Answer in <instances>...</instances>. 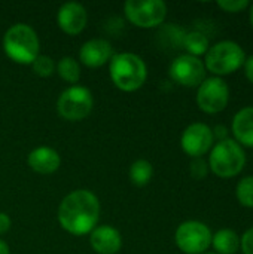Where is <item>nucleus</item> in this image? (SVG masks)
<instances>
[{"label":"nucleus","instance_id":"obj_1","mask_svg":"<svg viewBox=\"0 0 253 254\" xmlns=\"http://www.w3.org/2000/svg\"><path fill=\"white\" fill-rule=\"evenodd\" d=\"M100 216L98 198L86 190L78 189L70 192L58 207L60 226L76 237L86 235L95 229Z\"/></svg>","mask_w":253,"mask_h":254},{"label":"nucleus","instance_id":"obj_2","mask_svg":"<svg viewBox=\"0 0 253 254\" xmlns=\"http://www.w3.org/2000/svg\"><path fill=\"white\" fill-rule=\"evenodd\" d=\"M109 73L115 86L125 92L137 91L143 86L148 77L145 61L131 52L113 55L109 64Z\"/></svg>","mask_w":253,"mask_h":254},{"label":"nucleus","instance_id":"obj_3","mask_svg":"<svg viewBox=\"0 0 253 254\" xmlns=\"http://www.w3.org/2000/svg\"><path fill=\"white\" fill-rule=\"evenodd\" d=\"M6 55L18 64H31L39 57V37L27 24H13L3 37Z\"/></svg>","mask_w":253,"mask_h":254},{"label":"nucleus","instance_id":"obj_4","mask_svg":"<svg viewBox=\"0 0 253 254\" xmlns=\"http://www.w3.org/2000/svg\"><path fill=\"white\" fill-rule=\"evenodd\" d=\"M246 162L245 152L234 140H219L210 153L212 171L224 179L237 176Z\"/></svg>","mask_w":253,"mask_h":254},{"label":"nucleus","instance_id":"obj_5","mask_svg":"<svg viewBox=\"0 0 253 254\" xmlns=\"http://www.w3.org/2000/svg\"><path fill=\"white\" fill-rule=\"evenodd\" d=\"M245 61V51L231 40L216 43L206 54V67L215 74H230L239 70Z\"/></svg>","mask_w":253,"mask_h":254},{"label":"nucleus","instance_id":"obj_6","mask_svg":"<svg viewBox=\"0 0 253 254\" xmlns=\"http://www.w3.org/2000/svg\"><path fill=\"white\" fill-rule=\"evenodd\" d=\"M94 106L92 94L88 88L73 85L61 92L57 100L58 115L70 122H78L85 119Z\"/></svg>","mask_w":253,"mask_h":254},{"label":"nucleus","instance_id":"obj_7","mask_svg":"<svg viewBox=\"0 0 253 254\" xmlns=\"http://www.w3.org/2000/svg\"><path fill=\"white\" fill-rule=\"evenodd\" d=\"M125 16L140 28H154L164 22L167 6L161 0H128L124 4Z\"/></svg>","mask_w":253,"mask_h":254},{"label":"nucleus","instance_id":"obj_8","mask_svg":"<svg viewBox=\"0 0 253 254\" xmlns=\"http://www.w3.org/2000/svg\"><path fill=\"white\" fill-rule=\"evenodd\" d=\"M174 241L183 253L203 254L212 244V232L204 223L189 220L177 228Z\"/></svg>","mask_w":253,"mask_h":254},{"label":"nucleus","instance_id":"obj_9","mask_svg":"<svg viewBox=\"0 0 253 254\" xmlns=\"http://www.w3.org/2000/svg\"><path fill=\"white\" fill-rule=\"evenodd\" d=\"M230 98V89L225 80L221 77H210L206 79L197 94V103L198 107L206 113H219L222 112Z\"/></svg>","mask_w":253,"mask_h":254},{"label":"nucleus","instance_id":"obj_10","mask_svg":"<svg viewBox=\"0 0 253 254\" xmlns=\"http://www.w3.org/2000/svg\"><path fill=\"white\" fill-rule=\"evenodd\" d=\"M170 77L182 86H198L204 82L206 67L197 57L180 55L170 65Z\"/></svg>","mask_w":253,"mask_h":254},{"label":"nucleus","instance_id":"obj_11","mask_svg":"<svg viewBox=\"0 0 253 254\" xmlns=\"http://www.w3.org/2000/svg\"><path fill=\"white\" fill-rule=\"evenodd\" d=\"M180 144L186 155L201 158L213 144V132L204 124H192L183 131Z\"/></svg>","mask_w":253,"mask_h":254},{"label":"nucleus","instance_id":"obj_12","mask_svg":"<svg viewBox=\"0 0 253 254\" xmlns=\"http://www.w3.org/2000/svg\"><path fill=\"white\" fill-rule=\"evenodd\" d=\"M88 15L86 9L76 1H69L64 3L57 13V22L58 27L70 36H76L82 33V30L86 27Z\"/></svg>","mask_w":253,"mask_h":254},{"label":"nucleus","instance_id":"obj_13","mask_svg":"<svg viewBox=\"0 0 253 254\" xmlns=\"http://www.w3.org/2000/svg\"><path fill=\"white\" fill-rule=\"evenodd\" d=\"M113 57L112 45L104 39H91L85 42L79 51V58L86 67L95 68L104 65Z\"/></svg>","mask_w":253,"mask_h":254},{"label":"nucleus","instance_id":"obj_14","mask_svg":"<svg viewBox=\"0 0 253 254\" xmlns=\"http://www.w3.org/2000/svg\"><path fill=\"white\" fill-rule=\"evenodd\" d=\"M89 243L95 253L116 254L122 247V237L113 226L103 225L91 232Z\"/></svg>","mask_w":253,"mask_h":254},{"label":"nucleus","instance_id":"obj_15","mask_svg":"<svg viewBox=\"0 0 253 254\" xmlns=\"http://www.w3.org/2000/svg\"><path fill=\"white\" fill-rule=\"evenodd\" d=\"M27 162H28V167L34 173L46 176V174L55 173L60 168L61 158L55 149L48 147V146H40L30 152Z\"/></svg>","mask_w":253,"mask_h":254},{"label":"nucleus","instance_id":"obj_16","mask_svg":"<svg viewBox=\"0 0 253 254\" xmlns=\"http://www.w3.org/2000/svg\"><path fill=\"white\" fill-rule=\"evenodd\" d=\"M233 131L240 143L253 147V107H246L234 116Z\"/></svg>","mask_w":253,"mask_h":254},{"label":"nucleus","instance_id":"obj_17","mask_svg":"<svg viewBox=\"0 0 253 254\" xmlns=\"http://www.w3.org/2000/svg\"><path fill=\"white\" fill-rule=\"evenodd\" d=\"M213 247L219 254H234L240 247L239 235L231 229H222L212 237Z\"/></svg>","mask_w":253,"mask_h":254},{"label":"nucleus","instance_id":"obj_18","mask_svg":"<svg viewBox=\"0 0 253 254\" xmlns=\"http://www.w3.org/2000/svg\"><path fill=\"white\" fill-rule=\"evenodd\" d=\"M152 176H154V167L146 159H139V161L133 162L130 167V171H128L130 182L139 188L146 186L151 182Z\"/></svg>","mask_w":253,"mask_h":254},{"label":"nucleus","instance_id":"obj_19","mask_svg":"<svg viewBox=\"0 0 253 254\" xmlns=\"http://www.w3.org/2000/svg\"><path fill=\"white\" fill-rule=\"evenodd\" d=\"M183 46L192 57H198L207 54L209 51V39L200 31H191L183 39Z\"/></svg>","mask_w":253,"mask_h":254},{"label":"nucleus","instance_id":"obj_20","mask_svg":"<svg viewBox=\"0 0 253 254\" xmlns=\"http://www.w3.org/2000/svg\"><path fill=\"white\" fill-rule=\"evenodd\" d=\"M57 73L63 80L69 83H76L81 77V67L75 58L64 57L57 64Z\"/></svg>","mask_w":253,"mask_h":254},{"label":"nucleus","instance_id":"obj_21","mask_svg":"<svg viewBox=\"0 0 253 254\" xmlns=\"http://www.w3.org/2000/svg\"><path fill=\"white\" fill-rule=\"evenodd\" d=\"M237 198L243 207L253 208V177L243 179L237 186Z\"/></svg>","mask_w":253,"mask_h":254},{"label":"nucleus","instance_id":"obj_22","mask_svg":"<svg viewBox=\"0 0 253 254\" xmlns=\"http://www.w3.org/2000/svg\"><path fill=\"white\" fill-rule=\"evenodd\" d=\"M33 71L40 76V77H49L55 71V64L51 57L46 55H39L33 63H31Z\"/></svg>","mask_w":253,"mask_h":254},{"label":"nucleus","instance_id":"obj_23","mask_svg":"<svg viewBox=\"0 0 253 254\" xmlns=\"http://www.w3.org/2000/svg\"><path fill=\"white\" fill-rule=\"evenodd\" d=\"M207 164L201 158H194L191 162V176L197 180H201L207 176Z\"/></svg>","mask_w":253,"mask_h":254},{"label":"nucleus","instance_id":"obj_24","mask_svg":"<svg viewBox=\"0 0 253 254\" xmlns=\"http://www.w3.org/2000/svg\"><path fill=\"white\" fill-rule=\"evenodd\" d=\"M248 0H221L218 1V6L222 7L227 12H240L242 9L248 7Z\"/></svg>","mask_w":253,"mask_h":254},{"label":"nucleus","instance_id":"obj_25","mask_svg":"<svg viewBox=\"0 0 253 254\" xmlns=\"http://www.w3.org/2000/svg\"><path fill=\"white\" fill-rule=\"evenodd\" d=\"M242 250L245 254H253V228H251L242 238Z\"/></svg>","mask_w":253,"mask_h":254},{"label":"nucleus","instance_id":"obj_26","mask_svg":"<svg viewBox=\"0 0 253 254\" xmlns=\"http://www.w3.org/2000/svg\"><path fill=\"white\" fill-rule=\"evenodd\" d=\"M10 228V217L6 213H0V235L7 232Z\"/></svg>","mask_w":253,"mask_h":254},{"label":"nucleus","instance_id":"obj_27","mask_svg":"<svg viewBox=\"0 0 253 254\" xmlns=\"http://www.w3.org/2000/svg\"><path fill=\"white\" fill-rule=\"evenodd\" d=\"M245 73H246V77L253 83V55L245 61Z\"/></svg>","mask_w":253,"mask_h":254},{"label":"nucleus","instance_id":"obj_28","mask_svg":"<svg viewBox=\"0 0 253 254\" xmlns=\"http://www.w3.org/2000/svg\"><path fill=\"white\" fill-rule=\"evenodd\" d=\"M0 254H10L7 244L4 241H1V240H0Z\"/></svg>","mask_w":253,"mask_h":254},{"label":"nucleus","instance_id":"obj_29","mask_svg":"<svg viewBox=\"0 0 253 254\" xmlns=\"http://www.w3.org/2000/svg\"><path fill=\"white\" fill-rule=\"evenodd\" d=\"M216 135L221 138V135L222 137H225L227 135V129H225V127H216Z\"/></svg>","mask_w":253,"mask_h":254},{"label":"nucleus","instance_id":"obj_30","mask_svg":"<svg viewBox=\"0 0 253 254\" xmlns=\"http://www.w3.org/2000/svg\"><path fill=\"white\" fill-rule=\"evenodd\" d=\"M251 21H252V25H253V6H252V9H251Z\"/></svg>","mask_w":253,"mask_h":254},{"label":"nucleus","instance_id":"obj_31","mask_svg":"<svg viewBox=\"0 0 253 254\" xmlns=\"http://www.w3.org/2000/svg\"><path fill=\"white\" fill-rule=\"evenodd\" d=\"M203 254H216V253H203Z\"/></svg>","mask_w":253,"mask_h":254}]
</instances>
